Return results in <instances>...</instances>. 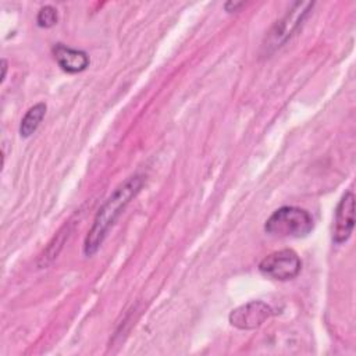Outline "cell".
Returning a JSON list of instances; mask_svg holds the SVG:
<instances>
[{
  "label": "cell",
  "mask_w": 356,
  "mask_h": 356,
  "mask_svg": "<svg viewBox=\"0 0 356 356\" xmlns=\"http://www.w3.org/2000/svg\"><path fill=\"white\" fill-rule=\"evenodd\" d=\"M142 185L143 177L132 175L125 179L120 186H117L110 197L100 206L83 242L85 256H93L99 250L110 228L114 225V222L121 216L131 199L139 193Z\"/></svg>",
  "instance_id": "cell-1"
},
{
  "label": "cell",
  "mask_w": 356,
  "mask_h": 356,
  "mask_svg": "<svg viewBox=\"0 0 356 356\" xmlns=\"http://www.w3.org/2000/svg\"><path fill=\"white\" fill-rule=\"evenodd\" d=\"M312 214L296 206L277 209L264 222V231L278 238H303L313 231Z\"/></svg>",
  "instance_id": "cell-2"
},
{
  "label": "cell",
  "mask_w": 356,
  "mask_h": 356,
  "mask_svg": "<svg viewBox=\"0 0 356 356\" xmlns=\"http://www.w3.org/2000/svg\"><path fill=\"white\" fill-rule=\"evenodd\" d=\"M300 270H302L300 257L292 249H282V250L273 252L268 256H266L259 264V271L263 275L271 280H278V281L292 280L298 277Z\"/></svg>",
  "instance_id": "cell-3"
},
{
  "label": "cell",
  "mask_w": 356,
  "mask_h": 356,
  "mask_svg": "<svg viewBox=\"0 0 356 356\" xmlns=\"http://www.w3.org/2000/svg\"><path fill=\"white\" fill-rule=\"evenodd\" d=\"M312 7L313 3H295L293 7L284 15V18L277 21V24L268 32V36L266 38V42L263 44L266 51L271 53L281 47L298 29V26L302 24L303 18L307 15Z\"/></svg>",
  "instance_id": "cell-4"
},
{
  "label": "cell",
  "mask_w": 356,
  "mask_h": 356,
  "mask_svg": "<svg viewBox=\"0 0 356 356\" xmlns=\"http://www.w3.org/2000/svg\"><path fill=\"white\" fill-rule=\"evenodd\" d=\"M273 309L261 300H250L229 313L231 325L239 330H254L260 327L270 316Z\"/></svg>",
  "instance_id": "cell-5"
},
{
  "label": "cell",
  "mask_w": 356,
  "mask_h": 356,
  "mask_svg": "<svg viewBox=\"0 0 356 356\" xmlns=\"http://www.w3.org/2000/svg\"><path fill=\"white\" fill-rule=\"evenodd\" d=\"M355 225V195L348 191L339 200L335 209V221L332 231V241L343 243L348 241Z\"/></svg>",
  "instance_id": "cell-6"
},
{
  "label": "cell",
  "mask_w": 356,
  "mask_h": 356,
  "mask_svg": "<svg viewBox=\"0 0 356 356\" xmlns=\"http://www.w3.org/2000/svg\"><path fill=\"white\" fill-rule=\"evenodd\" d=\"M53 54L60 68L68 74H78L89 67V56L82 50L58 43L54 46Z\"/></svg>",
  "instance_id": "cell-7"
},
{
  "label": "cell",
  "mask_w": 356,
  "mask_h": 356,
  "mask_svg": "<svg viewBox=\"0 0 356 356\" xmlns=\"http://www.w3.org/2000/svg\"><path fill=\"white\" fill-rule=\"evenodd\" d=\"M46 114V104L44 103H36L32 106L21 120L19 125V135L22 138H29L39 127L40 121L43 120Z\"/></svg>",
  "instance_id": "cell-8"
},
{
  "label": "cell",
  "mask_w": 356,
  "mask_h": 356,
  "mask_svg": "<svg viewBox=\"0 0 356 356\" xmlns=\"http://www.w3.org/2000/svg\"><path fill=\"white\" fill-rule=\"evenodd\" d=\"M57 21H58L57 10L53 6H43L36 15V24L40 28H51L57 24Z\"/></svg>",
  "instance_id": "cell-9"
},
{
  "label": "cell",
  "mask_w": 356,
  "mask_h": 356,
  "mask_svg": "<svg viewBox=\"0 0 356 356\" xmlns=\"http://www.w3.org/2000/svg\"><path fill=\"white\" fill-rule=\"evenodd\" d=\"M242 6H243V3H234V1H228V3H225L224 8H225V11H227V13H232V11H236L238 8H241Z\"/></svg>",
  "instance_id": "cell-10"
},
{
  "label": "cell",
  "mask_w": 356,
  "mask_h": 356,
  "mask_svg": "<svg viewBox=\"0 0 356 356\" xmlns=\"http://www.w3.org/2000/svg\"><path fill=\"white\" fill-rule=\"evenodd\" d=\"M1 65H3V75H1V82L4 81V78H6V71H7V61L6 60H3L1 61Z\"/></svg>",
  "instance_id": "cell-11"
}]
</instances>
